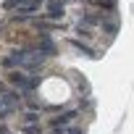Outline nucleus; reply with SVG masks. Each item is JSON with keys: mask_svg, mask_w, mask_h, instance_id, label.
<instances>
[{"mask_svg": "<svg viewBox=\"0 0 134 134\" xmlns=\"http://www.w3.org/2000/svg\"><path fill=\"white\" fill-rule=\"evenodd\" d=\"M47 16H50V19H60V16H63V0H50Z\"/></svg>", "mask_w": 134, "mask_h": 134, "instance_id": "nucleus-1", "label": "nucleus"}, {"mask_svg": "<svg viewBox=\"0 0 134 134\" xmlns=\"http://www.w3.org/2000/svg\"><path fill=\"white\" fill-rule=\"evenodd\" d=\"M16 5H26V0H5V8H16Z\"/></svg>", "mask_w": 134, "mask_h": 134, "instance_id": "nucleus-5", "label": "nucleus"}, {"mask_svg": "<svg viewBox=\"0 0 134 134\" xmlns=\"http://www.w3.org/2000/svg\"><path fill=\"white\" fill-rule=\"evenodd\" d=\"M76 113H66V116H60V118H55V126H63V124H69L71 118H74Z\"/></svg>", "mask_w": 134, "mask_h": 134, "instance_id": "nucleus-4", "label": "nucleus"}, {"mask_svg": "<svg viewBox=\"0 0 134 134\" xmlns=\"http://www.w3.org/2000/svg\"><path fill=\"white\" fill-rule=\"evenodd\" d=\"M71 45H74L76 50H82V55H87V58H97V55H95V50H90V47H84L82 42H76V40H71Z\"/></svg>", "mask_w": 134, "mask_h": 134, "instance_id": "nucleus-3", "label": "nucleus"}, {"mask_svg": "<svg viewBox=\"0 0 134 134\" xmlns=\"http://www.w3.org/2000/svg\"><path fill=\"white\" fill-rule=\"evenodd\" d=\"M40 53H42V55H45V53H47V55L55 53V45H53L50 37H45V34H42V42H40Z\"/></svg>", "mask_w": 134, "mask_h": 134, "instance_id": "nucleus-2", "label": "nucleus"}]
</instances>
